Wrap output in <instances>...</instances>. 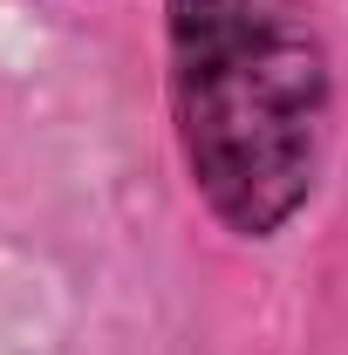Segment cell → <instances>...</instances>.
Instances as JSON below:
<instances>
[{
	"instance_id": "obj_1",
	"label": "cell",
	"mask_w": 348,
	"mask_h": 355,
	"mask_svg": "<svg viewBox=\"0 0 348 355\" xmlns=\"http://www.w3.org/2000/svg\"><path fill=\"white\" fill-rule=\"evenodd\" d=\"M171 96L198 191L232 232H273L321 171L328 55L314 0H171Z\"/></svg>"
}]
</instances>
